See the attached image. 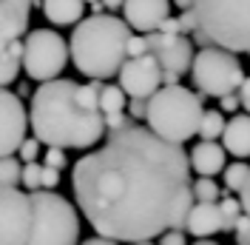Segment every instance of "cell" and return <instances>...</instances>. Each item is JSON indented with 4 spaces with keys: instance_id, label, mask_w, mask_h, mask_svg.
<instances>
[{
    "instance_id": "1",
    "label": "cell",
    "mask_w": 250,
    "mask_h": 245,
    "mask_svg": "<svg viewBox=\"0 0 250 245\" xmlns=\"http://www.w3.org/2000/svg\"><path fill=\"white\" fill-rule=\"evenodd\" d=\"M188 180L185 148L137 122L108 131L105 146L80 157L71 171L74 199L91 228L131 245L185 228L196 202Z\"/></svg>"
},
{
    "instance_id": "2",
    "label": "cell",
    "mask_w": 250,
    "mask_h": 245,
    "mask_svg": "<svg viewBox=\"0 0 250 245\" xmlns=\"http://www.w3.org/2000/svg\"><path fill=\"white\" fill-rule=\"evenodd\" d=\"M74 80H48L31 94V131L46 146L57 148H91L108 137L103 111H91L77 100Z\"/></svg>"
},
{
    "instance_id": "3",
    "label": "cell",
    "mask_w": 250,
    "mask_h": 245,
    "mask_svg": "<svg viewBox=\"0 0 250 245\" xmlns=\"http://www.w3.org/2000/svg\"><path fill=\"white\" fill-rule=\"evenodd\" d=\"M128 40L131 26L128 20L114 15H91L74 26V34L68 40L71 60L80 74L91 80H108L120 74V69L128 60Z\"/></svg>"
},
{
    "instance_id": "4",
    "label": "cell",
    "mask_w": 250,
    "mask_h": 245,
    "mask_svg": "<svg viewBox=\"0 0 250 245\" xmlns=\"http://www.w3.org/2000/svg\"><path fill=\"white\" fill-rule=\"evenodd\" d=\"M205 94H193L185 86H162L159 92L148 100V128H154L159 137L171 143H188L199 134V122L205 117L202 108Z\"/></svg>"
},
{
    "instance_id": "5",
    "label": "cell",
    "mask_w": 250,
    "mask_h": 245,
    "mask_svg": "<svg viewBox=\"0 0 250 245\" xmlns=\"http://www.w3.org/2000/svg\"><path fill=\"white\" fill-rule=\"evenodd\" d=\"M193 12L210 46L250 54V0H193Z\"/></svg>"
},
{
    "instance_id": "6",
    "label": "cell",
    "mask_w": 250,
    "mask_h": 245,
    "mask_svg": "<svg viewBox=\"0 0 250 245\" xmlns=\"http://www.w3.org/2000/svg\"><path fill=\"white\" fill-rule=\"evenodd\" d=\"M34 205V225L26 245H77L80 240V217L74 205L57 191H29Z\"/></svg>"
},
{
    "instance_id": "7",
    "label": "cell",
    "mask_w": 250,
    "mask_h": 245,
    "mask_svg": "<svg viewBox=\"0 0 250 245\" xmlns=\"http://www.w3.org/2000/svg\"><path fill=\"white\" fill-rule=\"evenodd\" d=\"M190 77H193V86L205 97H225V94L239 92L248 74L236 57V51H228L222 46H205L193 57Z\"/></svg>"
},
{
    "instance_id": "8",
    "label": "cell",
    "mask_w": 250,
    "mask_h": 245,
    "mask_svg": "<svg viewBox=\"0 0 250 245\" xmlns=\"http://www.w3.org/2000/svg\"><path fill=\"white\" fill-rule=\"evenodd\" d=\"M71 57V46L51 29H34L23 40V69L29 80L48 83L57 80Z\"/></svg>"
},
{
    "instance_id": "9",
    "label": "cell",
    "mask_w": 250,
    "mask_h": 245,
    "mask_svg": "<svg viewBox=\"0 0 250 245\" xmlns=\"http://www.w3.org/2000/svg\"><path fill=\"white\" fill-rule=\"evenodd\" d=\"M0 208H3V234L0 245H26L34 225V205L31 194H23L20 188H3L0 194Z\"/></svg>"
},
{
    "instance_id": "10",
    "label": "cell",
    "mask_w": 250,
    "mask_h": 245,
    "mask_svg": "<svg viewBox=\"0 0 250 245\" xmlns=\"http://www.w3.org/2000/svg\"><path fill=\"white\" fill-rule=\"evenodd\" d=\"M120 86L125 89L128 97H140L151 100L162 86H165V72L154 54H142V57H128L125 66L120 69Z\"/></svg>"
},
{
    "instance_id": "11",
    "label": "cell",
    "mask_w": 250,
    "mask_h": 245,
    "mask_svg": "<svg viewBox=\"0 0 250 245\" xmlns=\"http://www.w3.org/2000/svg\"><path fill=\"white\" fill-rule=\"evenodd\" d=\"M148 54H154L165 74L182 77L193 66V40L188 34H165L151 31L148 34Z\"/></svg>"
},
{
    "instance_id": "12",
    "label": "cell",
    "mask_w": 250,
    "mask_h": 245,
    "mask_svg": "<svg viewBox=\"0 0 250 245\" xmlns=\"http://www.w3.org/2000/svg\"><path fill=\"white\" fill-rule=\"evenodd\" d=\"M31 114H26L20 94L3 89L0 94V157H12L20 151Z\"/></svg>"
},
{
    "instance_id": "13",
    "label": "cell",
    "mask_w": 250,
    "mask_h": 245,
    "mask_svg": "<svg viewBox=\"0 0 250 245\" xmlns=\"http://www.w3.org/2000/svg\"><path fill=\"white\" fill-rule=\"evenodd\" d=\"M123 15L134 31L151 34V31H159V26L171 17V3L168 0H125Z\"/></svg>"
},
{
    "instance_id": "14",
    "label": "cell",
    "mask_w": 250,
    "mask_h": 245,
    "mask_svg": "<svg viewBox=\"0 0 250 245\" xmlns=\"http://www.w3.org/2000/svg\"><path fill=\"white\" fill-rule=\"evenodd\" d=\"M34 0H0V40H20L29 29V15Z\"/></svg>"
},
{
    "instance_id": "15",
    "label": "cell",
    "mask_w": 250,
    "mask_h": 245,
    "mask_svg": "<svg viewBox=\"0 0 250 245\" xmlns=\"http://www.w3.org/2000/svg\"><path fill=\"white\" fill-rule=\"evenodd\" d=\"M185 231L193 234L196 240H210L213 234H219L222 231V208H219V202H193L185 222Z\"/></svg>"
},
{
    "instance_id": "16",
    "label": "cell",
    "mask_w": 250,
    "mask_h": 245,
    "mask_svg": "<svg viewBox=\"0 0 250 245\" xmlns=\"http://www.w3.org/2000/svg\"><path fill=\"white\" fill-rule=\"evenodd\" d=\"M225 154H228V148L219 146L216 140H199L190 148V169L199 177H213V174L228 169L225 166Z\"/></svg>"
},
{
    "instance_id": "17",
    "label": "cell",
    "mask_w": 250,
    "mask_h": 245,
    "mask_svg": "<svg viewBox=\"0 0 250 245\" xmlns=\"http://www.w3.org/2000/svg\"><path fill=\"white\" fill-rule=\"evenodd\" d=\"M222 146L233 157H250V114H233L228 120Z\"/></svg>"
},
{
    "instance_id": "18",
    "label": "cell",
    "mask_w": 250,
    "mask_h": 245,
    "mask_svg": "<svg viewBox=\"0 0 250 245\" xmlns=\"http://www.w3.org/2000/svg\"><path fill=\"white\" fill-rule=\"evenodd\" d=\"M40 9L54 26H77L85 12V0H43Z\"/></svg>"
},
{
    "instance_id": "19",
    "label": "cell",
    "mask_w": 250,
    "mask_h": 245,
    "mask_svg": "<svg viewBox=\"0 0 250 245\" xmlns=\"http://www.w3.org/2000/svg\"><path fill=\"white\" fill-rule=\"evenodd\" d=\"M20 69H23V40L3 43V51H0V83H3V89L15 83Z\"/></svg>"
},
{
    "instance_id": "20",
    "label": "cell",
    "mask_w": 250,
    "mask_h": 245,
    "mask_svg": "<svg viewBox=\"0 0 250 245\" xmlns=\"http://www.w3.org/2000/svg\"><path fill=\"white\" fill-rule=\"evenodd\" d=\"M128 94H125L123 86H108L105 83V89H103V97H100V111L103 114H117V111H125L128 108Z\"/></svg>"
},
{
    "instance_id": "21",
    "label": "cell",
    "mask_w": 250,
    "mask_h": 245,
    "mask_svg": "<svg viewBox=\"0 0 250 245\" xmlns=\"http://www.w3.org/2000/svg\"><path fill=\"white\" fill-rule=\"evenodd\" d=\"M219 208H222V231H225V234H236V222H239V217L245 214L242 199L239 197H225L222 202H219Z\"/></svg>"
},
{
    "instance_id": "22",
    "label": "cell",
    "mask_w": 250,
    "mask_h": 245,
    "mask_svg": "<svg viewBox=\"0 0 250 245\" xmlns=\"http://www.w3.org/2000/svg\"><path fill=\"white\" fill-rule=\"evenodd\" d=\"M222 177H225V191H236L239 194L250 177V166L245 160H236V163H230L228 169L222 171Z\"/></svg>"
},
{
    "instance_id": "23",
    "label": "cell",
    "mask_w": 250,
    "mask_h": 245,
    "mask_svg": "<svg viewBox=\"0 0 250 245\" xmlns=\"http://www.w3.org/2000/svg\"><path fill=\"white\" fill-rule=\"evenodd\" d=\"M23 166L26 163H20L15 154L12 157H3V163H0V183H3V188L23 185Z\"/></svg>"
},
{
    "instance_id": "24",
    "label": "cell",
    "mask_w": 250,
    "mask_h": 245,
    "mask_svg": "<svg viewBox=\"0 0 250 245\" xmlns=\"http://www.w3.org/2000/svg\"><path fill=\"white\" fill-rule=\"evenodd\" d=\"M225 125H228V120L222 117V111H205L202 122H199V134H196V137L216 140V137L225 134Z\"/></svg>"
},
{
    "instance_id": "25",
    "label": "cell",
    "mask_w": 250,
    "mask_h": 245,
    "mask_svg": "<svg viewBox=\"0 0 250 245\" xmlns=\"http://www.w3.org/2000/svg\"><path fill=\"white\" fill-rule=\"evenodd\" d=\"M103 89H105V83H103V80H91V83H85V86H80V89H77V100L85 108L100 111V97H103Z\"/></svg>"
},
{
    "instance_id": "26",
    "label": "cell",
    "mask_w": 250,
    "mask_h": 245,
    "mask_svg": "<svg viewBox=\"0 0 250 245\" xmlns=\"http://www.w3.org/2000/svg\"><path fill=\"white\" fill-rule=\"evenodd\" d=\"M219 197H222V188L213 183V177L193 180V199L196 202H219Z\"/></svg>"
},
{
    "instance_id": "27",
    "label": "cell",
    "mask_w": 250,
    "mask_h": 245,
    "mask_svg": "<svg viewBox=\"0 0 250 245\" xmlns=\"http://www.w3.org/2000/svg\"><path fill=\"white\" fill-rule=\"evenodd\" d=\"M23 185H26L29 191H40V188H43V166L26 163V166H23Z\"/></svg>"
},
{
    "instance_id": "28",
    "label": "cell",
    "mask_w": 250,
    "mask_h": 245,
    "mask_svg": "<svg viewBox=\"0 0 250 245\" xmlns=\"http://www.w3.org/2000/svg\"><path fill=\"white\" fill-rule=\"evenodd\" d=\"M37 154H40V140L37 137H26L23 140V146H20V151H17V157H20L23 163H34Z\"/></svg>"
},
{
    "instance_id": "29",
    "label": "cell",
    "mask_w": 250,
    "mask_h": 245,
    "mask_svg": "<svg viewBox=\"0 0 250 245\" xmlns=\"http://www.w3.org/2000/svg\"><path fill=\"white\" fill-rule=\"evenodd\" d=\"M105 125H108V131H123V128H128V125H134V117L125 114V111L105 114Z\"/></svg>"
},
{
    "instance_id": "30",
    "label": "cell",
    "mask_w": 250,
    "mask_h": 245,
    "mask_svg": "<svg viewBox=\"0 0 250 245\" xmlns=\"http://www.w3.org/2000/svg\"><path fill=\"white\" fill-rule=\"evenodd\" d=\"M65 148H57V146H48V151L43 154V166H51V169H65Z\"/></svg>"
},
{
    "instance_id": "31",
    "label": "cell",
    "mask_w": 250,
    "mask_h": 245,
    "mask_svg": "<svg viewBox=\"0 0 250 245\" xmlns=\"http://www.w3.org/2000/svg\"><path fill=\"white\" fill-rule=\"evenodd\" d=\"M142 54H148V34H131L128 57H142Z\"/></svg>"
},
{
    "instance_id": "32",
    "label": "cell",
    "mask_w": 250,
    "mask_h": 245,
    "mask_svg": "<svg viewBox=\"0 0 250 245\" xmlns=\"http://www.w3.org/2000/svg\"><path fill=\"white\" fill-rule=\"evenodd\" d=\"M128 114H131L134 120H145V117H148V100L131 97V100H128Z\"/></svg>"
},
{
    "instance_id": "33",
    "label": "cell",
    "mask_w": 250,
    "mask_h": 245,
    "mask_svg": "<svg viewBox=\"0 0 250 245\" xmlns=\"http://www.w3.org/2000/svg\"><path fill=\"white\" fill-rule=\"evenodd\" d=\"M159 245H188L185 228H171V231H165V234L159 237Z\"/></svg>"
},
{
    "instance_id": "34",
    "label": "cell",
    "mask_w": 250,
    "mask_h": 245,
    "mask_svg": "<svg viewBox=\"0 0 250 245\" xmlns=\"http://www.w3.org/2000/svg\"><path fill=\"white\" fill-rule=\"evenodd\" d=\"M179 23H182V34H193V31L199 29V20H196V12L193 9H185L179 15Z\"/></svg>"
},
{
    "instance_id": "35",
    "label": "cell",
    "mask_w": 250,
    "mask_h": 245,
    "mask_svg": "<svg viewBox=\"0 0 250 245\" xmlns=\"http://www.w3.org/2000/svg\"><path fill=\"white\" fill-rule=\"evenodd\" d=\"M60 185V169H51V166H43V188L54 191Z\"/></svg>"
},
{
    "instance_id": "36",
    "label": "cell",
    "mask_w": 250,
    "mask_h": 245,
    "mask_svg": "<svg viewBox=\"0 0 250 245\" xmlns=\"http://www.w3.org/2000/svg\"><path fill=\"white\" fill-rule=\"evenodd\" d=\"M242 106V97L239 94H225V97H219V108L222 111H239Z\"/></svg>"
},
{
    "instance_id": "37",
    "label": "cell",
    "mask_w": 250,
    "mask_h": 245,
    "mask_svg": "<svg viewBox=\"0 0 250 245\" xmlns=\"http://www.w3.org/2000/svg\"><path fill=\"white\" fill-rule=\"evenodd\" d=\"M159 31H165V34H182V23H179V17H168V20L159 26Z\"/></svg>"
},
{
    "instance_id": "38",
    "label": "cell",
    "mask_w": 250,
    "mask_h": 245,
    "mask_svg": "<svg viewBox=\"0 0 250 245\" xmlns=\"http://www.w3.org/2000/svg\"><path fill=\"white\" fill-rule=\"evenodd\" d=\"M239 97H242V108L250 114V77H245V83L239 89Z\"/></svg>"
},
{
    "instance_id": "39",
    "label": "cell",
    "mask_w": 250,
    "mask_h": 245,
    "mask_svg": "<svg viewBox=\"0 0 250 245\" xmlns=\"http://www.w3.org/2000/svg\"><path fill=\"white\" fill-rule=\"evenodd\" d=\"M239 199H242V205H245V211L250 214V177H248V183H245V188L239 191Z\"/></svg>"
},
{
    "instance_id": "40",
    "label": "cell",
    "mask_w": 250,
    "mask_h": 245,
    "mask_svg": "<svg viewBox=\"0 0 250 245\" xmlns=\"http://www.w3.org/2000/svg\"><path fill=\"white\" fill-rule=\"evenodd\" d=\"M83 245H120V243H117V240H108V237H100V234H97V237H91V240H85Z\"/></svg>"
},
{
    "instance_id": "41",
    "label": "cell",
    "mask_w": 250,
    "mask_h": 245,
    "mask_svg": "<svg viewBox=\"0 0 250 245\" xmlns=\"http://www.w3.org/2000/svg\"><path fill=\"white\" fill-rule=\"evenodd\" d=\"M236 245H250V228L248 231H236Z\"/></svg>"
},
{
    "instance_id": "42",
    "label": "cell",
    "mask_w": 250,
    "mask_h": 245,
    "mask_svg": "<svg viewBox=\"0 0 250 245\" xmlns=\"http://www.w3.org/2000/svg\"><path fill=\"white\" fill-rule=\"evenodd\" d=\"M103 3H105V9H108V12H117V9H123V6H125V0H103Z\"/></svg>"
},
{
    "instance_id": "43",
    "label": "cell",
    "mask_w": 250,
    "mask_h": 245,
    "mask_svg": "<svg viewBox=\"0 0 250 245\" xmlns=\"http://www.w3.org/2000/svg\"><path fill=\"white\" fill-rule=\"evenodd\" d=\"M173 3H176L182 12H185V9H193V0H173Z\"/></svg>"
},
{
    "instance_id": "44",
    "label": "cell",
    "mask_w": 250,
    "mask_h": 245,
    "mask_svg": "<svg viewBox=\"0 0 250 245\" xmlns=\"http://www.w3.org/2000/svg\"><path fill=\"white\" fill-rule=\"evenodd\" d=\"M193 245H219V243H213V240H199V243H193Z\"/></svg>"
},
{
    "instance_id": "45",
    "label": "cell",
    "mask_w": 250,
    "mask_h": 245,
    "mask_svg": "<svg viewBox=\"0 0 250 245\" xmlns=\"http://www.w3.org/2000/svg\"><path fill=\"white\" fill-rule=\"evenodd\" d=\"M134 245H154V243H151V240H145V243H134Z\"/></svg>"
},
{
    "instance_id": "46",
    "label": "cell",
    "mask_w": 250,
    "mask_h": 245,
    "mask_svg": "<svg viewBox=\"0 0 250 245\" xmlns=\"http://www.w3.org/2000/svg\"><path fill=\"white\" fill-rule=\"evenodd\" d=\"M40 3H43V0H34V6H40Z\"/></svg>"
},
{
    "instance_id": "47",
    "label": "cell",
    "mask_w": 250,
    "mask_h": 245,
    "mask_svg": "<svg viewBox=\"0 0 250 245\" xmlns=\"http://www.w3.org/2000/svg\"><path fill=\"white\" fill-rule=\"evenodd\" d=\"M85 3H97V0H85Z\"/></svg>"
}]
</instances>
